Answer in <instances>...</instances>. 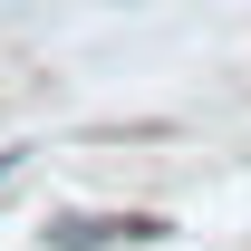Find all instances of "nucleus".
<instances>
[{
	"label": "nucleus",
	"mask_w": 251,
	"mask_h": 251,
	"mask_svg": "<svg viewBox=\"0 0 251 251\" xmlns=\"http://www.w3.org/2000/svg\"><path fill=\"white\" fill-rule=\"evenodd\" d=\"M116 242H164L155 213H49V251H116Z\"/></svg>",
	"instance_id": "obj_1"
},
{
	"label": "nucleus",
	"mask_w": 251,
	"mask_h": 251,
	"mask_svg": "<svg viewBox=\"0 0 251 251\" xmlns=\"http://www.w3.org/2000/svg\"><path fill=\"white\" fill-rule=\"evenodd\" d=\"M20 164H29V145H0V193L20 184Z\"/></svg>",
	"instance_id": "obj_2"
}]
</instances>
